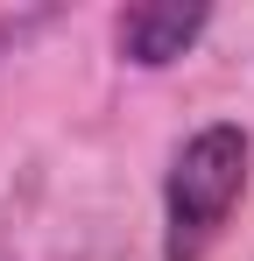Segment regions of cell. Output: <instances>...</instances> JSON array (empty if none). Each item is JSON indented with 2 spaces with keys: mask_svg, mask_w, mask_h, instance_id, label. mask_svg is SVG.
Wrapping results in <instances>:
<instances>
[{
  "mask_svg": "<svg viewBox=\"0 0 254 261\" xmlns=\"http://www.w3.org/2000/svg\"><path fill=\"white\" fill-rule=\"evenodd\" d=\"M212 21L219 14L205 0H127V7H113L106 36H113V57L127 71H176L212 36Z\"/></svg>",
  "mask_w": 254,
  "mask_h": 261,
  "instance_id": "obj_2",
  "label": "cell"
},
{
  "mask_svg": "<svg viewBox=\"0 0 254 261\" xmlns=\"http://www.w3.org/2000/svg\"><path fill=\"white\" fill-rule=\"evenodd\" d=\"M49 21H57L49 7H21V14H0V49H21L29 36H36V29H49Z\"/></svg>",
  "mask_w": 254,
  "mask_h": 261,
  "instance_id": "obj_3",
  "label": "cell"
},
{
  "mask_svg": "<svg viewBox=\"0 0 254 261\" xmlns=\"http://www.w3.org/2000/svg\"><path fill=\"white\" fill-rule=\"evenodd\" d=\"M254 184V134L240 120H198L163 163V261H212Z\"/></svg>",
  "mask_w": 254,
  "mask_h": 261,
  "instance_id": "obj_1",
  "label": "cell"
}]
</instances>
